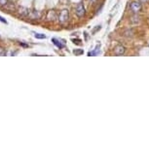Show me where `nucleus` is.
Here are the masks:
<instances>
[{
    "mask_svg": "<svg viewBox=\"0 0 149 149\" xmlns=\"http://www.w3.org/2000/svg\"><path fill=\"white\" fill-rule=\"evenodd\" d=\"M130 9H131L133 13L138 14V12L141 11L142 6H141V3L139 1H134V2H132L131 5H130Z\"/></svg>",
    "mask_w": 149,
    "mask_h": 149,
    "instance_id": "nucleus-1",
    "label": "nucleus"
},
{
    "mask_svg": "<svg viewBox=\"0 0 149 149\" xmlns=\"http://www.w3.org/2000/svg\"><path fill=\"white\" fill-rule=\"evenodd\" d=\"M68 18H69V13H68V10L66 9H63L61 14H59V21L61 23H64L68 21Z\"/></svg>",
    "mask_w": 149,
    "mask_h": 149,
    "instance_id": "nucleus-2",
    "label": "nucleus"
},
{
    "mask_svg": "<svg viewBox=\"0 0 149 149\" xmlns=\"http://www.w3.org/2000/svg\"><path fill=\"white\" fill-rule=\"evenodd\" d=\"M86 11H85V7H84L83 3H79L77 7H76V15L79 18H82V17L85 16Z\"/></svg>",
    "mask_w": 149,
    "mask_h": 149,
    "instance_id": "nucleus-3",
    "label": "nucleus"
},
{
    "mask_svg": "<svg viewBox=\"0 0 149 149\" xmlns=\"http://www.w3.org/2000/svg\"><path fill=\"white\" fill-rule=\"evenodd\" d=\"M126 53V48H125L123 45H117L116 47L114 48V54L116 56H122Z\"/></svg>",
    "mask_w": 149,
    "mask_h": 149,
    "instance_id": "nucleus-4",
    "label": "nucleus"
},
{
    "mask_svg": "<svg viewBox=\"0 0 149 149\" xmlns=\"http://www.w3.org/2000/svg\"><path fill=\"white\" fill-rule=\"evenodd\" d=\"M52 42L54 43L55 45L59 48V49H61V48L64 47V45H65V43H64L63 40H61V39H57V38H53L52 39Z\"/></svg>",
    "mask_w": 149,
    "mask_h": 149,
    "instance_id": "nucleus-5",
    "label": "nucleus"
},
{
    "mask_svg": "<svg viewBox=\"0 0 149 149\" xmlns=\"http://www.w3.org/2000/svg\"><path fill=\"white\" fill-rule=\"evenodd\" d=\"M124 34H125V36H127V37H133L134 36V30L133 29H128V30L125 31Z\"/></svg>",
    "mask_w": 149,
    "mask_h": 149,
    "instance_id": "nucleus-6",
    "label": "nucleus"
},
{
    "mask_svg": "<svg viewBox=\"0 0 149 149\" xmlns=\"http://www.w3.org/2000/svg\"><path fill=\"white\" fill-rule=\"evenodd\" d=\"M34 36L36 38H38V39H44V38H46V36L44 34H41V33H35Z\"/></svg>",
    "mask_w": 149,
    "mask_h": 149,
    "instance_id": "nucleus-7",
    "label": "nucleus"
},
{
    "mask_svg": "<svg viewBox=\"0 0 149 149\" xmlns=\"http://www.w3.org/2000/svg\"><path fill=\"white\" fill-rule=\"evenodd\" d=\"M132 21H133L134 23H139V18L138 16H134L133 18H132Z\"/></svg>",
    "mask_w": 149,
    "mask_h": 149,
    "instance_id": "nucleus-8",
    "label": "nucleus"
},
{
    "mask_svg": "<svg viewBox=\"0 0 149 149\" xmlns=\"http://www.w3.org/2000/svg\"><path fill=\"white\" fill-rule=\"evenodd\" d=\"M5 50L3 49V48H1L0 47V57H2V56H5Z\"/></svg>",
    "mask_w": 149,
    "mask_h": 149,
    "instance_id": "nucleus-9",
    "label": "nucleus"
},
{
    "mask_svg": "<svg viewBox=\"0 0 149 149\" xmlns=\"http://www.w3.org/2000/svg\"><path fill=\"white\" fill-rule=\"evenodd\" d=\"M74 54H75V55H81V54H83V50H80V49L75 50V51H74Z\"/></svg>",
    "mask_w": 149,
    "mask_h": 149,
    "instance_id": "nucleus-10",
    "label": "nucleus"
},
{
    "mask_svg": "<svg viewBox=\"0 0 149 149\" xmlns=\"http://www.w3.org/2000/svg\"><path fill=\"white\" fill-rule=\"evenodd\" d=\"M7 2H8V0H0V5H1V6L6 5Z\"/></svg>",
    "mask_w": 149,
    "mask_h": 149,
    "instance_id": "nucleus-11",
    "label": "nucleus"
},
{
    "mask_svg": "<svg viewBox=\"0 0 149 149\" xmlns=\"http://www.w3.org/2000/svg\"><path fill=\"white\" fill-rule=\"evenodd\" d=\"M0 21H1V23H7V21L5 20V19L2 18V17H0Z\"/></svg>",
    "mask_w": 149,
    "mask_h": 149,
    "instance_id": "nucleus-12",
    "label": "nucleus"
},
{
    "mask_svg": "<svg viewBox=\"0 0 149 149\" xmlns=\"http://www.w3.org/2000/svg\"><path fill=\"white\" fill-rule=\"evenodd\" d=\"M140 3H147V2H149V0H138Z\"/></svg>",
    "mask_w": 149,
    "mask_h": 149,
    "instance_id": "nucleus-13",
    "label": "nucleus"
},
{
    "mask_svg": "<svg viewBox=\"0 0 149 149\" xmlns=\"http://www.w3.org/2000/svg\"><path fill=\"white\" fill-rule=\"evenodd\" d=\"M90 1H91V2H92V3H95V2H96V1H97V0H90Z\"/></svg>",
    "mask_w": 149,
    "mask_h": 149,
    "instance_id": "nucleus-14",
    "label": "nucleus"
}]
</instances>
